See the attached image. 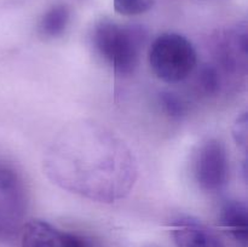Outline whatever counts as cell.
Masks as SVG:
<instances>
[{
	"instance_id": "277c9868",
	"label": "cell",
	"mask_w": 248,
	"mask_h": 247,
	"mask_svg": "<svg viewBox=\"0 0 248 247\" xmlns=\"http://www.w3.org/2000/svg\"><path fill=\"white\" fill-rule=\"evenodd\" d=\"M28 210V196L19 174L0 165V230L15 232L23 222Z\"/></svg>"
},
{
	"instance_id": "8992f818",
	"label": "cell",
	"mask_w": 248,
	"mask_h": 247,
	"mask_svg": "<svg viewBox=\"0 0 248 247\" xmlns=\"http://www.w3.org/2000/svg\"><path fill=\"white\" fill-rule=\"evenodd\" d=\"M21 247H92L80 235L62 232L45 220L34 219L23 227Z\"/></svg>"
},
{
	"instance_id": "ba28073f",
	"label": "cell",
	"mask_w": 248,
	"mask_h": 247,
	"mask_svg": "<svg viewBox=\"0 0 248 247\" xmlns=\"http://www.w3.org/2000/svg\"><path fill=\"white\" fill-rule=\"evenodd\" d=\"M219 62L227 72H240L246 67L247 26L242 23L223 35L219 46Z\"/></svg>"
},
{
	"instance_id": "4fadbf2b",
	"label": "cell",
	"mask_w": 248,
	"mask_h": 247,
	"mask_svg": "<svg viewBox=\"0 0 248 247\" xmlns=\"http://www.w3.org/2000/svg\"><path fill=\"white\" fill-rule=\"evenodd\" d=\"M114 10L123 16H138L149 11L154 0H113Z\"/></svg>"
},
{
	"instance_id": "7c38bea8",
	"label": "cell",
	"mask_w": 248,
	"mask_h": 247,
	"mask_svg": "<svg viewBox=\"0 0 248 247\" xmlns=\"http://www.w3.org/2000/svg\"><path fill=\"white\" fill-rule=\"evenodd\" d=\"M159 102L164 113L170 118L181 119L186 115V104L173 92H161L159 96Z\"/></svg>"
},
{
	"instance_id": "52a82bcc",
	"label": "cell",
	"mask_w": 248,
	"mask_h": 247,
	"mask_svg": "<svg viewBox=\"0 0 248 247\" xmlns=\"http://www.w3.org/2000/svg\"><path fill=\"white\" fill-rule=\"evenodd\" d=\"M172 236L177 247H224L215 232L193 218L172 223Z\"/></svg>"
},
{
	"instance_id": "8fae6325",
	"label": "cell",
	"mask_w": 248,
	"mask_h": 247,
	"mask_svg": "<svg viewBox=\"0 0 248 247\" xmlns=\"http://www.w3.org/2000/svg\"><path fill=\"white\" fill-rule=\"evenodd\" d=\"M199 86L208 96L217 94L222 86V77L218 68L212 64L203 65L199 75Z\"/></svg>"
},
{
	"instance_id": "3957f363",
	"label": "cell",
	"mask_w": 248,
	"mask_h": 247,
	"mask_svg": "<svg viewBox=\"0 0 248 247\" xmlns=\"http://www.w3.org/2000/svg\"><path fill=\"white\" fill-rule=\"evenodd\" d=\"M198 55L193 44L178 33H164L153 41L149 64L159 79L169 84L183 81L194 72Z\"/></svg>"
},
{
	"instance_id": "6da1fadb",
	"label": "cell",
	"mask_w": 248,
	"mask_h": 247,
	"mask_svg": "<svg viewBox=\"0 0 248 247\" xmlns=\"http://www.w3.org/2000/svg\"><path fill=\"white\" fill-rule=\"evenodd\" d=\"M44 171L52 183L97 202L126 198L137 179L130 148L102 124L79 120L58 132L44 155Z\"/></svg>"
},
{
	"instance_id": "30bf717a",
	"label": "cell",
	"mask_w": 248,
	"mask_h": 247,
	"mask_svg": "<svg viewBox=\"0 0 248 247\" xmlns=\"http://www.w3.org/2000/svg\"><path fill=\"white\" fill-rule=\"evenodd\" d=\"M69 18V9L65 5H56L43 16L39 23V31L45 38H57L64 33Z\"/></svg>"
},
{
	"instance_id": "5bb4252c",
	"label": "cell",
	"mask_w": 248,
	"mask_h": 247,
	"mask_svg": "<svg viewBox=\"0 0 248 247\" xmlns=\"http://www.w3.org/2000/svg\"><path fill=\"white\" fill-rule=\"evenodd\" d=\"M247 132H248V119L247 113H242L235 121L232 126V137L239 147L246 150L247 148Z\"/></svg>"
},
{
	"instance_id": "9c48e42d",
	"label": "cell",
	"mask_w": 248,
	"mask_h": 247,
	"mask_svg": "<svg viewBox=\"0 0 248 247\" xmlns=\"http://www.w3.org/2000/svg\"><path fill=\"white\" fill-rule=\"evenodd\" d=\"M220 223L241 246L248 242V208L242 201L229 200L220 210Z\"/></svg>"
},
{
	"instance_id": "7a4b0ae2",
	"label": "cell",
	"mask_w": 248,
	"mask_h": 247,
	"mask_svg": "<svg viewBox=\"0 0 248 247\" xmlns=\"http://www.w3.org/2000/svg\"><path fill=\"white\" fill-rule=\"evenodd\" d=\"M145 36V31L140 26H121L111 21H101L94 27L93 43L114 72L126 77L132 74L137 67Z\"/></svg>"
},
{
	"instance_id": "5b68a950",
	"label": "cell",
	"mask_w": 248,
	"mask_h": 247,
	"mask_svg": "<svg viewBox=\"0 0 248 247\" xmlns=\"http://www.w3.org/2000/svg\"><path fill=\"white\" fill-rule=\"evenodd\" d=\"M229 165L223 143L218 139H208L196 154L194 174L199 186L207 193H216L227 184Z\"/></svg>"
}]
</instances>
